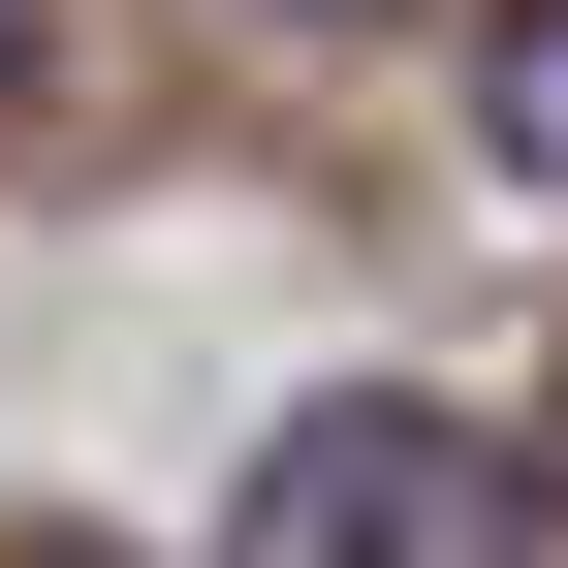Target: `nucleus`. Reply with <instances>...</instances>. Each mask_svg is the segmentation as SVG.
Instances as JSON below:
<instances>
[{
	"instance_id": "obj_1",
	"label": "nucleus",
	"mask_w": 568,
	"mask_h": 568,
	"mask_svg": "<svg viewBox=\"0 0 568 568\" xmlns=\"http://www.w3.org/2000/svg\"><path fill=\"white\" fill-rule=\"evenodd\" d=\"M222 568H506V443H474L443 379H316V410L253 443Z\"/></svg>"
},
{
	"instance_id": "obj_2",
	"label": "nucleus",
	"mask_w": 568,
	"mask_h": 568,
	"mask_svg": "<svg viewBox=\"0 0 568 568\" xmlns=\"http://www.w3.org/2000/svg\"><path fill=\"white\" fill-rule=\"evenodd\" d=\"M506 159L568 190V0H537V32H506Z\"/></svg>"
},
{
	"instance_id": "obj_3",
	"label": "nucleus",
	"mask_w": 568,
	"mask_h": 568,
	"mask_svg": "<svg viewBox=\"0 0 568 568\" xmlns=\"http://www.w3.org/2000/svg\"><path fill=\"white\" fill-rule=\"evenodd\" d=\"M0 568H95V537H0Z\"/></svg>"
}]
</instances>
